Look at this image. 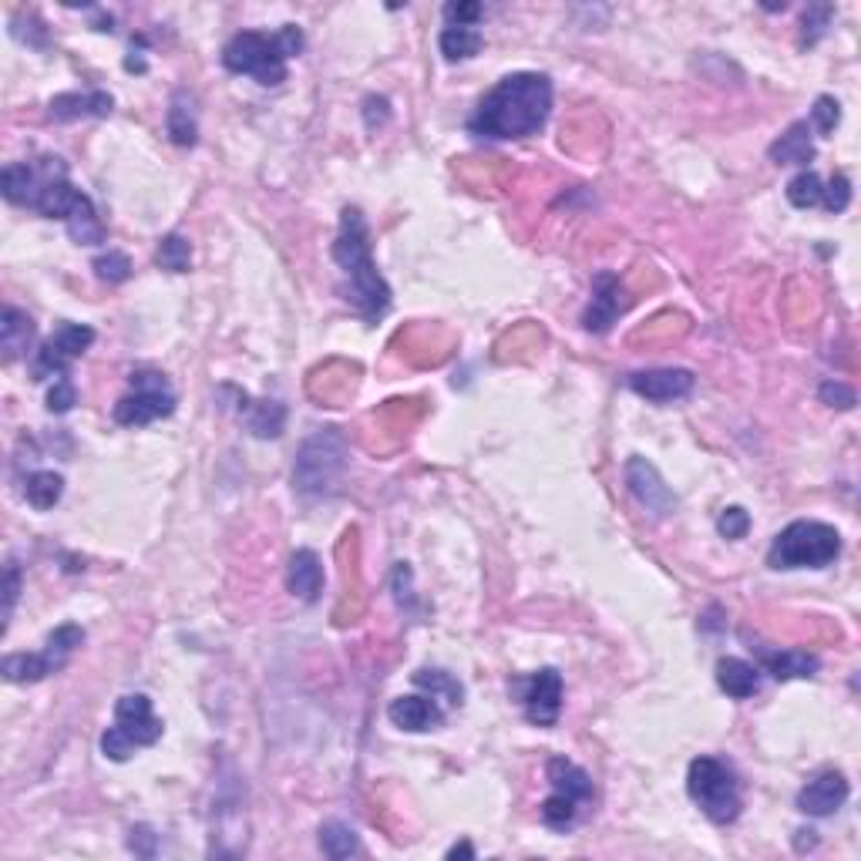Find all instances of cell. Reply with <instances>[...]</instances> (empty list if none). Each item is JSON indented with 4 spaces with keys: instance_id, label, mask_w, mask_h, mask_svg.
Returning a JSON list of instances; mask_svg holds the SVG:
<instances>
[{
    "instance_id": "cell-19",
    "label": "cell",
    "mask_w": 861,
    "mask_h": 861,
    "mask_svg": "<svg viewBox=\"0 0 861 861\" xmlns=\"http://www.w3.org/2000/svg\"><path fill=\"white\" fill-rule=\"evenodd\" d=\"M30 340H35V320H30V313L17 307L0 310V347H4V360L14 363L17 357H24L30 350Z\"/></svg>"
},
{
    "instance_id": "cell-31",
    "label": "cell",
    "mask_w": 861,
    "mask_h": 861,
    "mask_svg": "<svg viewBox=\"0 0 861 861\" xmlns=\"http://www.w3.org/2000/svg\"><path fill=\"white\" fill-rule=\"evenodd\" d=\"M85 643V629L81 626H75V622H64V626H57L54 633L48 637V643H44V656L51 659V667H54V673L68 664V659L75 656V650Z\"/></svg>"
},
{
    "instance_id": "cell-7",
    "label": "cell",
    "mask_w": 861,
    "mask_h": 861,
    "mask_svg": "<svg viewBox=\"0 0 861 861\" xmlns=\"http://www.w3.org/2000/svg\"><path fill=\"white\" fill-rule=\"evenodd\" d=\"M162 737V720L152 714V701L145 693H128L115 704V723L102 734V754L108 760H128L131 750L152 747Z\"/></svg>"
},
{
    "instance_id": "cell-22",
    "label": "cell",
    "mask_w": 861,
    "mask_h": 861,
    "mask_svg": "<svg viewBox=\"0 0 861 861\" xmlns=\"http://www.w3.org/2000/svg\"><path fill=\"white\" fill-rule=\"evenodd\" d=\"M165 131H169V139L179 145V149H192L195 139H198V118H195V98L179 88L172 94V105H169V115H165Z\"/></svg>"
},
{
    "instance_id": "cell-4",
    "label": "cell",
    "mask_w": 861,
    "mask_h": 861,
    "mask_svg": "<svg viewBox=\"0 0 861 861\" xmlns=\"http://www.w3.org/2000/svg\"><path fill=\"white\" fill-rule=\"evenodd\" d=\"M841 555V532L827 522L798 518L774 536L768 549L771 569H824Z\"/></svg>"
},
{
    "instance_id": "cell-3",
    "label": "cell",
    "mask_w": 861,
    "mask_h": 861,
    "mask_svg": "<svg viewBox=\"0 0 861 861\" xmlns=\"http://www.w3.org/2000/svg\"><path fill=\"white\" fill-rule=\"evenodd\" d=\"M304 51V30L283 24L277 35L243 30L222 48V64L233 75H249L262 88H277L286 81V61Z\"/></svg>"
},
{
    "instance_id": "cell-39",
    "label": "cell",
    "mask_w": 861,
    "mask_h": 861,
    "mask_svg": "<svg viewBox=\"0 0 861 861\" xmlns=\"http://www.w3.org/2000/svg\"><path fill=\"white\" fill-rule=\"evenodd\" d=\"M717 532L723 536V539H744L747 532H750V515L741 509V505H731V509H723L720 515H717Z\"/></svg>"
},
{
    "instance_id": "cell-37",
    "label": "cell",
    "mask_w": 861,
    "mask_h": 861,
    "mask_svg": "<svg viewBox=\"0 0 861 861\" xmlns=\"http://www.w3.org/2000/svg\"><path fill=\"white\" fill-rule=\"evenodd\" d=\"M848 203H851V182H848V176H832L824 182V189H821V206L827 209V213H845L848 209Z\"/></svg>"
},
{
    "instance_id": "cell-16",
    "label": "cell",
    "mask_w": 861,
    "mask_h": 861,
    "mask_svg": "<svg viewBox=\"0 0 861 861\" xmlns=\"http://www.w3.org/2000/svg\"><path fill=\"white\" fill-rule=\"evenodd\" d=\"M115 108V98L108 91H64L54 94L48 115L54 121H78V118H105Z\"/></svg>"
},
{
    "instance_id": "cell-45",
    "label": "cell",
    "mask_w": 861,
    "mask_h": 861,
    "mask_svg": "<svg viewBox=\"0 0 861 861\" xmlns=\"http://www.w3.org/2000/svg\"><path fill=\"white\" fill-rule=\"evenodd\" d=\"M17 595H21V569L11 562V566H8V582H4V626L11 622V613L17 606Z\"/></svg>"
},
{
    "instance_id": "cell-30",
    "label": "cell",
    "mask_w": 861,
    "mask_h": 861,
    "mask_svg": "<svg viewBox=\"0 0 861 861\" xmlns=\"http://www.w3.org/2000/svg\"><path fill=\"white\" fill-rule=\"evenodd\" d=\"M414 683H417L421 690H427L431 697H435L445 710H448V707H461V697H465V690H461V683H458L451 673H445V670H417V673H414Z\"/></svg>"
},
{
    "instance_id": "cell-6",
    "label": "cell",
    "mask_w": 861,
    "mask_h": 861,
    "mask_svg": "<svg viewBox=\"0 0 861 861\" xmlns=\"http://www.w3.org/2000/svg\"><path fill=\"white\" fill-rule=\"evenodd\" d=\"M686 791L690 798L701 805V811L714 824H734L741 818V781L731 764H723L720 757H697L690 760L686 771Z\"/></svg>"
},
{
    "instance_id": "cell-1",
    "label": "cell",
    "mask_w": 861,
    "mask_h": 861,
    "mask_svg": "<svg viewBox=\"0 0 861 861\" xmlns=\"http://www.w3.org/2000/svg\"><path fill=\"white\" fill-rule=\"evenodd\" d=\"M552 115V81L539 72H515L494 85L468 118V131L491 142L528 139Z\"/></svg>"
},
{
    "instance_id": "cell-44",
    "label": "cell",
    "mask_w": 861,
    "mask_h": 861,
    "mask_svg": "<svg viewBox=\"0 0 861 861\" xmlns=\"http://www.w3.org/2000/svg\"><path fill=\"white\" fill-rule=\"evenodd\" d=\"M128 848L136 851V854H142V858H155V851H158V835L152 832L149 824H136V827H131Z\"/></svg>"
},
{
    "instance_id": "cell-42",
    "label": "cell",
    "mask_w": 861,
    "mask_h": 861,
    "mask_svg": "<svg viewBox=\"0 0 861 861\" xmlns=\"http://www.w3.org/2000/svg\"><path fill=\"white\" fill-rule=\"evenodd\" d=\"M818 397H821V401H824L827 408H838V411H851V408H854V401H858L854 390H851V387H845L841 381H824V384H821V390H818Z\"/></svg>"
},
{
    "instance_id": "cell-12",
    "label": "cell",
    "mask_w": 861,
    "mask_h": 861,
    "mask_svg": "<svg viewBox=\"0 0 861 861\" xmlns=\"http://www.w3.org/2000/svg\"><path fill=\"white\" fill-rule=\"evenodd\" d=\"M629 390L640 394L643 401L650 404H673V401H683V397L693 394V371H683V368H656V371H637L626 377Z\"/></svg>"
},
{
    "instance_id": "cell-10",
    "label": "cell",
    "mask_w": 861,
    "mask_h": 861,
    "mask_svg": "<svg viewBox=\"0 0 861 861\" xmlns=\"http://www.w3.org/2000/svg\"><path fill=\"white\" fill-rule=\"evenodd\" d=\"M626 485H629V491H633V499L646 512H653L656 518H667V515L677 512V494L670 491L664 475L656 472L653 461H646L640 454L629 458L626 461Z\"/></svg>"
},
{
    "instance_id": "cell-15",
    "label": "cell",
    "mask_w": 861,
    "mask_h": 861,
    "mask_svg": "<svg viewBox=\"0 0 861 861\" xmlns=\"http://www.w3.org/2000/svg\"><path fill=\"white\" fill-rule=\"evenodd\" d=\"M387 717L394 727H401L408 734H421V731H435V727L445 723V707L435 697H421V693H408V697H397L387 707Z\"/></svg>"
},
{
    "instance_id": "cell-8",
    "label": "cell",
    "mask_w": 861,
    "mask_h": 861,
    "mask_svg": "<svg viewBox=\"0 0 861 861\" xmlns=\"http://www.w3.org/2000/svg\"><path fill=\"white\" fill-rule=\"evenodd\" d=\"M176 414V390L158 371H136L131 374V390L115 404L112 417L121 427H145L152 421Z\"/></svg>"
},
{
    "instance_id": "cell-18",
    "label": "cell",
    "mask_w": 861,
    "mask_h": 861,
    "mask_svg": "<svg viewBox=\"0 0 861 861\" xmlns=\"http://www.w3.org/2000/svg\"><path fill=\"white\" fill-rule=\"evenodd\" d=\"M545 778L552 784V794H562V798H569L576 805H589L595 798L592 778L579 764H573L569 757H552L545 764Z\"/></svg>"
},
{
    "instance_id": "cell-2",
    "label": "cell",
    "mask_w": 861,
    "mask_h": 861,
    "mask_svg": "<svg viewBox=\"0 0 861 861\" xmlns=\"http://www.w3.org/2000/svg\"><path fill=\"white\" fill-rule=\"evenodd\" d=\"M334 259L344 273V300L368 323H377L390 307V286L377 273V262L371 253V229L357 206H347L340 213Z\"/></svg>"
},
{
    "instance_id": "cell-5",
    "label": "cell",
    "mask_w": 861,
    "mask_h": 861,
    "mask_svg": "<svg viewBox=\"0 0 861 861\" xmlns=\"http://www.w3.org/2000/svg\"><path fill=\"white\" fill-rule=\"evenodd\" d=\"M347 468V441L337 427H323L300 445L293 461V488L300 494H323L330 491Z\"/></svg>"
},
{
    "instance_id": "cell-29",
    "label": "cell",
    "mask_w": 861,
    "mask_h": 861,
    "mask_svg": "<svg viewBox=\"0 0 861 861\" xmlns=\"http://www.w3.org/2000/svg\"><path fill=\"white\" fill-rule=\"evenodd\" d=\"M61 494H64V478L57 472H35V475H27L24 481V499L27 505H35L38 512H48L61 502Z\"/></svg>"
},
{
    "instance_id": "cell-32",
    "label": "cell",
    "mask_w": 861,
    "mask_h": 861,
    "mask_svg": "<svg viewBox=\"0 0 861 861\" xmlns=\"http://www.w3.org/2000/svg\"><path fill=\"white\" fill-rule=\"evenodd\" d=\"M286 424V408L280 401H256L246 414V427L256 438H280Z\"/></svg>"
},
{
    "instance_id": "cell-28",
    "label": "cell",
    "mask_w": 861,
    "mask_h": 861,
    "mask_svg": "<svg viewBox=\"0 0 861 861\" xmlns=\"http://www.w3.org/2000/svg\"><path fill=\"white\" fill-rule=\"evenodd\" d=\"M320 851L334 861H344L350 854H360V838L344 821H323L320 824Z\"/></svg>"
},
{
    "instance_id": "cell-43",
    "label": "cell",
    "mask_w": 861,
    "mask_h": 861,
    "mask_svg": "<svg viewBox=\"0 0 861 861\" xmlns=\"http://www.w3.org/2000/svg\"><path fill=\"white\" fill-rule=\"evenodd\" d=\"M445 17H448V27H475L481 17V4L478 0H458V4L445 8Z\"/></svg>"
},
{
    "instance_id": "cell-46",
    "label": "cell",
    "mask_w": 861,
    "mask_h": 861,
    "mask_svg": "<svg viewBox=\"0 0 861 861\" xmlns=\"http://www.w3.org/2000/svg\"><path fill=\"white\" fill-rule=\"evenodd\" d=\"M458 854H461V858H475V848H472L468 841H461V845H454V848L448 851V858H458Z\"/></svg>"
},
{
    "instance_id": "cell-34",
    "label": "cell",
    "mask_w": 861,
    "mask_h": 861,
    "mask_svg": "<svg viewBox=\"0 0 861 861\" xmlns=\"http://www.w3.org/2000/svg\"><path fill=\"white\" fill-rule=\"evenodd\" d=\"M821 189H824L821 176L805 169L787 182V203L794 209H814V206H821Z\"/></svg>"
},
{
    "instance_id": "cell-20",
    "label": "cell",
    "mask_w": 861,
    "mask_h": 861,
    "mask_svg": "<svg viewBox=\"0 0 861 861\" xmlns=\"http://www.w3.org/2000/svg\"><path fill=\"white\" fill-rule=\"evenodd\" d=\"M38 189H41V172L38 165H27V162H11L4 172H0V192H4L8 203L14 206H35L38 198Z\"/></svg>"
},
{
    "instance_id": "cell-24",
    "label": "cell",
    "mask_w": 861,
    "mask_h": 861,
    "mask_svg": "<svg viewBox=\"0 0 861 861\" xmlns=\"http://www.w3.org/2000/svg\"><path fill=\"white\" fill-rule=\"evenodd\" d=\"M771 162L778 165H801L808 169V162L814 158V142H811V125L808 121H794L784 136L768 149Z\"/></svg>"
},
{
    "instance_id": "cell-40",
    "label": "cell",
    "mask_w": 861,
    "mask_h": 861,
    "mask_svg": "<svg viewBox=\"0 0 861 861\" xmlns=\"http://www.w3.org/2000/svg\"><path fill=\"white\" fill-rule=\"evenodd\" d=\"M832 8L827 4H814V8H808L805 11V21H801V44H818V38L824 35L827 30V21H832Z\"/></svg>"
},
{
    "instance_id": "cell-27",
    "label": "cell",
    "mask_w": 861,
    "mask_h": 861,
    "mask_svg": "<svg viewBox=\"0 0 861 861\" xmlns=\"http://www.w3.org/2000/svg\"><path fill=\"white\" fill-rule=\"evenodd\" d=\"M438 48L445 54V61H472L481 48H485V38L478 27H445L441 38H438Z\"/></svg>"
},
{
    "instance_id": "cell-35",
    "label": "cell",
    "mask_w": 861,
    "mask_h": 861,
    "mask_svg": "<svg viewBox=\"0 0 861 861\" xmlns=\"http://www.w3.org/2000/svg\"><path fill=\"white\" fill-rule=\"evenodd\" d=\"M91 270H94V277L102 280V283L118 286V283H125V280L131 277V259H128V253H121V249H108V253H102V256H94Z\"/></svg>"
},
{
    "instance_id": "cell-33",
    "label": "cell",
    "mask_w": 861,
    "mask_h": 861,
    "mask_svg": "<svg viewBox=\"0 0 861 861\" xmlns=\"http://www.w3.org/2000/svg\"><path fill=\"white\" fill-rule=\"evenodd\" d=\"M155 262H158V270L189 273V267H192V246H189V240L179 236V233H169V236L158 243V249H155Z\"/></svg>"
},
{
    "instance_id": "cell-13",
    "label": "cell",
    "mask_w": 861,
    "mask_h": 861,
    "mask_svg": "<svg viewBox=\"0 0 861 861\" xmlns=\"http://www.w3.org/2000/svg\"><path fill=\"white\" fill-rule=\"evenodd\" d=\"M626 307H629V296L622 290V280L616 273L603 270L592 280V300L582 313V323H586L589 334H606V330L626 313Z\"/></svg>"
},
{
    "instance_id": "cell-11",
    "label": "cell",
    "mask_w": 861,
    "mask_h": 861,
    "mask_svg": "<svg viewBox=\"0 0 861 861\" xmlns=\"http://www.w3.org/2000/svg\"><path fill=\"white\" fill-rule=\"evenodd\" d=\"M515 690H518L528 720L539 723V727H555L558 723V714H562V677L552 667L532 673L528 680H518Z\"/></svg>"
},
{
    "instance_id": "cell-26",
    "label": "cell",
    "mask_w": 861,
    "mask_h": 861,
    "mask_svg": "<svg viewBox=\"0 0 861 861\" xmlns=\"http://www.w3.org/2000/svg\"><path fill=\"white\" fill-rule=\"evenodd\" d=\"M0 673H4L8 683H38L44 677L54 673L51 659L41 653H11L4 656V664H0Z\"/></svg>"
},
{
    "instance_id": "cell-9",
    "label": "cell",
    "mask_w": 861,
    "mask_h": 861,
    "mask_svg": "<svg viewBox=\"0 0 861 861\" xmlns=\"http://www.w3.org/2000/svg\"><path fill=\"white\" fill-rule=\"evenodd\" d=\"M94 344V330L88 323H61L54 334L41 344L35 363H30V374L35 381H44V377H64L68 374L72 363Z\"/></svg>"
},
{
    "instance_id": "cell-21",
    "label": "cell",
    "mask_w": 861,
    "mask_h": 861,
    "mask_svg": "<svg viewBox=\"0 0 861 861\" xmlns=\"http://www.w3.org/2000/svg\"><path fill=\"white\" fill-rule=\"evenodd\" d=\"M717 683L727 697L734 701H747L760 690V670L750 667L747 659H737V656H723L717 664Z\"/></svg>"
},
{
    "instance_id": "cell-36",
    "label": "cell",
    "mask_w": 861,
    "mask_h": 861,
    "mask_svg": "<svg viewBox=\"0 0 861 861\" xmlns=\"http://www.w3.org/2000/svg\"><path fill=\"white\" fill-rule=\"evenodd\" d=\"M579 818V805L569 801V798H562V794H552V798H545L542 805V824H549L552 832H569V827L576 824Z\"/></svg>"
},
{
    "instance_id": "cell-23",
    "label": "cell",
    "mask_w": 861,
    "mask_h": 861,
    "mask_svg": "<svg viewBox=\"0 0 861 861\" xmlns=\"http://www.w3.org/2000/svg\"><path fill=\"white\" fill-rule=\"evenodd\" d=\"M760 664H764V670L774 680L787 683V680L814 677L818 667H821V659L814 653H808V650H781V653H764V656H760Z\"/></svg>"
},
{
    "instance_id": "cell-41",
    "label": "cell",
    "mask_w": 861,
    "mask_h": 861,
    "mask_svg": "<svg viewBox=\"0 0 861 861\" xmlns=\"http://www.w3.org/2000/svg\"><path fill=\"white\" fill-rule=\"evenodd\" d=\"M78 404V390L68 377L54 381V387L48 390V411L51 414H68L72 408Z\"/></svg>"
},
{
    "instance_id": "cell-17",
    "label": "cell",
    "mask_w": 861,
    "mask_h": 861,
    "mask_svg": "<svg viewBox=\"0 0 861 861\" xmlns=\"http://www.w3.org/2000/svg\"><path fill=\"white\" fill-rule=\"evenodd\" d=\"M286 589L304 603H317L323 592V562L313 549L293 552L286 566Z\"/></svg>"
},
{
    "instance_id": "cell-25",
    "label": "cell",
    "mask_w": 861,
    "mask_h": 861,
    "mask_svg": "<svg viewBox=\"0 0 861 861\" xmlns=\"http://www.w3.org/2000/svg\"><path fill=\"white\" fill-rule=\"evenodd\" d=\"M64 226H68V236L78 246H102L105 243V226H102V219H98V209L88 195L78 198V206L72 209L68 219H64Z\"/></svg>"
},
{
    "instance_id": "cell-38",
    "label": "cell",
    "mask_w": 861,
    "mask_h": 861,
    "mask_svg": "<svg viewBox=\"0 0 861 861\" xmlns=\"http://www.w3.org/2000/svg\"><path fill=\"white\" fill-rule=\"evenodd\" d=\"M838 121H841V105L835 102L832 94H821L814 102V108H811V125L821 131V136H832V131L838 128Z\"/></svg>"
},
{
    "instance_id": "cell-14",
    "label": "cell",
    "mask_w": 861,
    "mask_h": 861,
    "mask_svg": "<svg viewBox=\"0 0 861 861\" xmlns=\"http://www.w3.org/2000/svg\"><path fill=\"white\" fill-rule=\"evenodd\" d=\"M848 781L845 774L838 771H824L818 774L814 781H808L798 794V811L801 814H811V818H827V814H835L845 801H848Z\"/></svg>"
}]
</instances>
